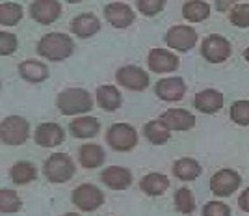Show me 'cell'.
Wrapping results in <instances>:
<instances>
[{
  "label": "cell",
  "instance_id": "38",
  "mask_svg": "<svg viewBox=\"0 0 249 216\" xmlns=\"http://www.w3.org/2000/svg\"><path fill=\"white\" fill-rule=\"evenodd\" d=\"M244 58H246V62H249V47L244 51Z\"/></svg>",
  "mask_w": 249,
  "mask_h": 216
},
{
  "label": "cell",
  "instance_id": "39",
  "mask_svg": "<svg viewBox=\"0 0 249 216\" xmlns=\"http://www.w3.org/2000/svg\"><path fill=\"white\" fill-rule=\"evenodd\" d=\"M63 216H80V215H76V213H67V215H63Z\"/></svg>",
  "mask_w": 249,
  "mask_h": 216
},
{
  "label": "cell",
  "instance_id": "10",
  "mask_svg": "<svg viewBox=\"0 0 249 216\" xmlns=\"http://www.w3.org/2000/svg\"><path fill=\"white\" fill-rule=\"evenodd\" d=\"M240 185H242V177L234 170H219L210 179V190H212V194L221 196V197L231 196L234 190H238Z\"/></svg>",
  "mask_w": 249,
  "mask_h": 216
},
{
  "label": "cell",
  "instance_id": "36",
  "mask_svg": "<svg viewBox=\"0 0 249 216\" xmlns=\"http://www.w3.org/2000/svg\"><path fill=\"white\" fill-rule=\"evenodd\" d=\"M203 216H231V209L221 201H208L203 207Z\"/></svg>",
  "mask_w": 249,
  "mask_h": 216
},
{
  "label": "cell",
  "instance_id": "12",
  "mask_svg": "<svg viewBox=\"0 0 249 216\" xmlns=\"http://www.w3.org/2000/svg\"><path fill=\"white\" fill-rule=\"evenodd\" d=\"M156 95L162 99V101H180L186 93V84L180 77H169V79H162L158 80L155 86Z\"/></svg>",
  "mask_w": 249,
  "mask_h": 216
},
{
  "label": "cell",
  "instance_id": "4",
  "mask_svg": "<svg viewBox=\"0 0 249 216\" xmlns=\"http://www.w3.org/2000/svg\"><path fill=\"white\" fill-rule=\"evenodd\" d=\"M28 131L30 125L21 116H10L2 119L0 125V138L2 142L8 145H21L28 140Z\"/></svg>",
  "mask_w": 249,
  "mask_h": 216
},
{
  "label": "cell",
  "instance_id": "25",
  "mask_svg": "<svg viewBox=\"0 0 249 216\" xmlns=\"http://www.w3.org/2000/svg\"><path fill=\"white\" fill-rule=\"evenodd\" d=\"M140 188L149 196H160L169 188V179L164 174H149L140 181Z\"/></svg>",
  "mask_w": 249,
  "mask_h": 216
},
{
  "label": "cell",
  "instance_id": "29",
  "mask_svg": "<svg viewBox=\"0 0 249 216\" xmlns=\"http://www.w3.org/2000/svg\"><path fill=\"white\" fill-rule=\"evenodd\" d=\"M22 19V8L17 2H2L0 4V24L13 26Z\"/></svg>",
  "mask_w": 249,
  "mask_h": 216
},
{
  "label": "cell",
  "instance_id": "28",
  "mask_svg": "<svg viewBox=\"0 0 249 216\" xmlns=\"http://www.w3.org/2000/svg\"><path fill=\"white\" fill-rule=\"evenodd\" d=\"M10 175L15 185H28L37 177V170L32 162H15L11 166Z\"/></svg>",
  "mask_w": 249,
  "mask_h": 216
},
{
  "label": "cell",
  "instance_id": "2",
  "mask_svg": "<svg viewBox=\"0 0 249 216\" xmlns=\"http://www.w3.org/2000/svg\"><path fill=\"white\" fill-rule=\"evenodd\" d=\"M56 106L65 116H74V114L89 112L93 108V99L89 92H86L82 88H67L58 95Z\"/></svg>",
  "mask_w": 249,
  "mask_h": 216
},
{
  "label": "cell",
  "instance_id": "16",
  "mask_svg": "<svg viewBox=\"0 0 249 216\" xmlns=\"http://www.w3.org/2000/svg\"><path fill=\"white\" fill-rule=\"evenodd\" d=\"M160 119L169 127V131H188V129H192L196 125V116L184 110V108L166 110Z\"/></svg>",
  "mask_w": 249,
  "mask_h": 216
},
{
  "label": "cell",
  "instance_id": "26",
  "mask_svg": "<svg viewBox=\"0 0 249 216\" xmlns=\"http://www.w3.org/2000/svg\"><path fill=\"white\" fill-rule=\"evenodd\" d=\"M173 174L180 179V181H194L201 175V164L194 158H178L173 166Z\"/></svg>",
  "mask_w": 249,
  "mask_h": 216
},
{
  "label": "cell",
  "instance_id": "30",
  "mask_svg": "<svg viewBox=\"0 0 249 216\" xmlns=\"http://www.w3.org/2000/svg\"><path fill=\"white\" fill-rule=\"evenodd\" d=\"M21 207H22V201L15 190H10V188H2V190H0V211H2L4 215H8V213H17Z\"/></svg>",
  "mask_w": 249,
  "mask_h": 216
},
{
  "label": "cell",
  "instance_id": "20",
  "mask_svg": "<svg viewBox=\"0 0 249 216\" xmlns=\"http://www.w3.org/2000/svg\"><path fill=\"white\" fill-rule=\"evenodd\" d=\"M99 129H101V123L93 116H80V118L73 119L71 127H69L74 138H93L95 134L99 133Z\"/></svg>",
  "mask_w": 249,
  "mask_h": 216
},
{
  "label": "cell",
  "instance_id": "7",
  "mask_svg": "<svg viewBox=\"0 0 249 216\" xmlns=\"http://www.w3.org/2000/svg\"><path fill=\"white\" fill-rule=\"evenodd\" d=\"M166 43L167 47H171L175 51H190L197 43V32L192 26L177 24L166 32Z\"/></svg>",
  "mask_w": 249,
  "mask_h": 216
},
{
  "label": "cell",
  "instance_id": "14",
  "mask_svg": "<svg viewBox=\"0 0 249 216\" xmlns=\"http://www.w3.org/2000/svg\"><path fill=\"white\" fill-rule=\"evenodd\" d=\"M149 69L155 73H171L177 69L178 65V58L173 52L166 51V49H153L149 52Z\"/></svg>",
  "mask_w": 249,
  "mask_h": 216
},
{
  "label": "cell",
  "instance_id": "27",
  "mask_svg": "<svg viewBox=\"0 0 249 216\" xmlns=\"http://www.w3.org/2000/svg\"><path fill=\"white\" fill-rule=\"evenodd\" d=\"M182 15L184 19H188L190 22H201L208 19L210 15V6L207 2H199V0H190V2H184L182 6Z\"/></svg>",
  "mask_w": 249,
  "mask_h": 216
},
{
  "label": "cell",
  "instance_id": "34",
  "mask_svg": "<svg viewBox=\"0 0 249 216\" xmlns=\"http://www.w3.org/2000/svg\"><path fill=\"white\" fill-rule=\"evenodd\" d=\"M17 45H19V41H17V36L15 34L6 30L0 32V54L2 56L13 54V52L17 51Z\"/></svg>",
  "mask_w": 249,
  "mask_h": 216
},
{
  "label": "cell",
  "instance_id": "15",
  "mask_svg": "<svg viewBox=\"0 0 249 216\" xmlns=\"http://www.w3.org/2000/svg\"><path fill=\"white\" fill-rule=\"evenodd\" d=\"M101 181L112 190H124L132 183V174L123 166H110L101 174Z\"/></svg>",
  "mask_w": 249,
  "mask_h": 216
},
{
  "label": "cell",
  "instance_id": "23",
  "mask_svg": "<svg viewBox=\"0 0 249 216\" xmlns=\"http://www.w3.org/2000/svg\"><path fill=\"white\" fill-rule=\"evenodd\" d=\"M80 157V164L86 170H95L104 162V151L99 144H86L78 151Z\"/></svg>",
  "mask_w": 249,
  "mask_h": 216
},
{
  "label": "cell",
  "instance_id": "17",
  "mask_svg": "<svg viewBox=\"0 0 249 216\" xmlns=\"http://www.w3.org/2000/svg\"><path fill=\"white\" fill-rule=\"evenodd\" d=\"M194 106L203 114H216L223 108V93L218 90H203L196 95Z\"/></svg>",
  "mask_w": 249,
  "mask_h": 216
},
{
  "label": "cell",
  "instance_id": "5",
  "mask_svg": "<svg viewBox=\"0 0 249 216\" xmlns=\"http://www.w3.org/2000/svg\"><path fill=\"white\" fill-rule=\"evenodd\" d=\"M106 140L112 149L115 151H130L138 144V133L132 125L128 123H115L110 127L106 134Z\"/></svg>",
  "mask_w": 249,
  "mask_h": 216
},
{
  "label": "cell",
  "instance_id": "37",
  "mask_svg": "<svg viewBox=\"0 0 249 216\" xmlns=\"http://www.w3.org/2000/svg\"><path fill=\"white\" fill-rule=\"evenodd\" d=\"M238 205L244 213H249V188H246L238 197Z\"/></svg>",
  "mask_w": 249,
  "mask_h": 216
},
{
  "label": "cell",
  "instance_id": "1",
  "mask_svg": "<svg viewBox=\"0 0 249 216\" xmlns=\"http://www.w3.org/2000/svg\"><path fill=\"white\" fill-rule=\"evenodd\" d=\"M74 51L73 39L62 34V32H52V34H45L39 43H37V52L39 56L52 60V62H62L65 58H69Z\"/></svg>",
  "mask_w": 249,
  "mask_h": 216
},
{
  "label": "cell",
  "instance_id": "18",
  "mask_svg": "<svg viewBox=\"0 0 249 216\" xmlns=\"http://www.w3.org/2000/svg\"><path fill=\"white\" fill-rule=\"evenodd\" d=\"M101 30V21L95 13H80L71 22V32L78 38H91Z\"/></svg>",
  "mask_w": 249,
  "mask_h": 216
},
{
  "label": "cell",
  "instance_id": "21",
  "mask_svg": "<svg viewBox=\"0 0 249 216\" xmlns=\"http://www.w3.org/2000/svg\"><path fill=\"white\" fill-rule=\"evenodd\" d=\"M97 103L103 110H108V112H114L117 110L121 103H123V95L121 92L115 88V86H110V84H104L97 90Z\"/></svg>",
  "mask_w": 249,
  "mask_h": 216
},
{
  "label": "cell",
  "instance_id": "35",
  "mask_svg": "<svg viewBox=\"0 0 249 216\" xmlns=\"http://www.w3.org/2000/svg\"><path fill=\"white\" fill-rule=\"evenodd\" d=\"M136 4H138V10L142 11L143 15H147V17H153L156 13H160L166 6L164 0H138Z\"/></svg>",
  "mask_w": 249,
  "mask_h": 216
},
{
  "label": "cell",
  "instance_id": "13",
  "mask_svg": "<svg viewBox=\"0 0 249 216\" xmlns=\"http://www.w3.org/2000/svg\"><path fill=\"white\" fill-rule=\"evenodd\" d=\"M104 17L115 28H126L134 22V11L124 2H110L104 8Z\"/></svg>",
  "mask_w": 249,
  "mask_h": 216
},
{
  "label": "cell",
  "instance_id": "24",
  "mask_svg": "<svg viewBox=\"0 0 249 216\" xmlns=\"http://www.w3.org/2000/svg\"><path fill=\"white\" fill-rule=\"evenodd\" d=\"M143 134L145 138L155 145H162L166 144L167 140L171 138V131L162 119H153L143 127Z\"/></svg>",
  "mask_w": 249,
  "mask_h": 216
},
{
  "label": "cell",
  "instance_id": "22",
  "mask_svg": "<svg viewBox=\"0 0 249 216\" xmlns=\"http://www.w3.org/2000/svg\"><path fill=\"white\" fill-rule=\"evenodd\" d=\"M19 75L28 82H43L49 79V67L37 60H24L19 63Z\"/></svg>",
  "mask_w": 249,
  "mask_h": 216
},
{
  "label": "cell",
  "instance_id": "33",
  "mask_svg": "<svg viewBox=\"0 0 249 216\" xmlns=\"http://www.w3.org/2000/svg\"><path fill=\"white\" fill-rule=\"evenodd\" d=\"M231 119L238 125H249V101H236L231 106Z\"/></svg>",
  "mask_w": 249,
  "mask_h": 216
},
{
  "label": "cell",
  "instance_id": "32",
  "mask_svg": "<svg viewBox=\"0 0 249 216\" xmlns=\"http://www.w3.org/2000/svg\"><path fill=\"white\" fill-rule=\"evenodd\" d=\"M229 19L234 26L249 28V4H236L229 13Z\"/></svg>",
  "mask_w": 249,
  "mask_h": 216
},
{
  "label": "cell",
  "instance_id": "11",
  "mask_svg": "<svg viewBox=\"0 0 249 216\" xmlns=\"http://www.w3.org/2000/svg\"><path fill=\"white\" fill-rule=\"evenodd\" d=\"M30 15L39 24H52L62 15V4L58 0H34L30 4Z\"/></svg>",
  "mask_w": 249,
  "mask_h": 216
},
{
  "label": "cell",
  "instance_id": "6",
  "mask_svg": "<svg viewBox=\"0 0 249 216\" xmlns=\"http://www.w3.org/2000/svg\"><path fill=\"white\" fill-rule=\"evenodd\" d=\"M201 54L210 63L225 62L231 56V43L223 36H218V34L207 36L203 39V45H201Z\"/></svg>",
  "mask_w": 249,
  "mask_h": 216
},
{
  "label": "cell",
  "instance_id": "9",
  "mask_svg": "<svg viewBox=\"0 0 249 216\" xmlns=\"http://www.w3.org/2000/svg\"><path fill=\"white\" fill-rule=\"evenodd\" d=\"M71 199L78 209L89 213V211H95L103 205L104 194L95 185H78L73 190Z\"/></svg>",
  "mask_w": 249,
  "mask_h": 216
},
{
  "label": "cell",
  "instance_id": "19",
  "mask_svg": "<svg viewBox=\"0 0 249 216\" xmlns=\"http://www.w3.org/2000/svg\"><path fill=\"white\" fill-rule=\"evenodd\" d=\"M36 142L43 147H54V145H60L65 138L63 129L58 123H41L36 129Z\"/></svg>",
  "mask_w": 249,
  "mask_h": 216
},
{
  "label": "cell",
  "instance_id": "3",
  "mask_svg": "<svg viewBox=\"0 0 249 216\" xmlns=\"http://www.w3.org/2000/svg\"><path fill=\"white\" fill-rule=\"evenodd\" d=\"M43 174L51 183H67L74 175V162L69 155L54 153L45 160Z\"/></svg>",
  "mask_w": 249,
  "mask_h": 216
},
{
  "label": "cell",
  "instance_id": "8",
  "mask_svg": "<svg viewBox=\"0 0 249 216\" xmlns=\"http://www.w3.org/2000/svg\"><path fill=\"white\" fill-rule=\"evenodd\" d=\"M115 80L130 92H143L149 86V75L138 65H124L115 73Z\"/></svg>",
  "mask_w": 249,
  "mask_h": 216
},
{
  "label": "cell",
  "instance_id": "31",
  "mask_svg": "<svg viewBox=\"0 0 249 216\" xmlns=\"http://www.w3.org/2000/svg\"><path fill=\"white\" fill-rule=\"evenodd\" d=\"M175 205H177V211L182 213V215L194 213V209H196L194 194H192L188 188H178L175 192Z\"/></svg>",
  "mask_w": 249,
  "mask_h": 216
}]
</instances>
